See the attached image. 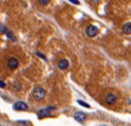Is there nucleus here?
<instances>
[{
    "label": "nucleus",
    "instance_id": "obj_8",
    "mask_svg": "<svg viewBox=\"0 0 131 126\" xmlns=\"http://www.w3.org/2000/svg\"><path fill=\"white\" fill-rule=\"evenodd\" d=\"M58 66H59V69H61V70H66V69L68 67L69 62H68V61H67V60L61 59L60 61H59V63H58Z\"/></svg>",
    "mask_w": 131,
    "mask_h": 126
},
{
    "label": "nucleus",
    "instance_id": "obj_4",
    "mask_svg": "<svg viewBox=\"0 0 131 126\" xmlns=\"http://www.w3.org/2000/svg\"><path fill=\"white\" fill-rule=\"evenodd\" d=\"M13 109L17 110V111H26V110L28 109V105H27L25 102L18 101L14 104V106H13Z\"/></svg>",
    "mask_w": 131,
    "mask_h": 126
},
{
    "label": "nucleus",
    "instance_id": "obj_16",
    "mask_svg": "<svg viewBox=\"0 0 131 126\" xmlns=\"http://www.w3.org/2000/svg\"><path fill=\"white\" fill-rule=\"evenodd\" d=\"M0 126H1V124H0Z\"/></svg>",
    "mask_w": 131,
    "mask_h": 126
},
{
    "label": "nucleus",
    "instance_id": "obj_14",
    "mask_svg": "<svg viewBox=\"0 0 131 126\" xmlns=\"http://www.w3.org/2000/svg\"><path fill=\"white\" fill-rule=\"evenodd\" d=\"M69 2H71L72 4H74V5H80V1L79 0H69Z\"/></svg>",
    "mask_w": 131,
    "mask_h": 126
},
{
    "label": "nucleus",
    "instance_id": "obj_9",
    "mask_svg": "<svg viewBox=\"0 0 131 126\" xmlns=\"http://www.w3.org/2000/svg\"><path fill=\"white\" fill-rule=\"evenodd\" d=\"M122 31L124 34H126V35H130V33H131V23L129 22V21L127 22V23H125V24L123 25Z\"/></svg>",
    "mask_w": 131,
    "mask_h": 126
},
{
    "label": "nucleus",
    "instance_id": "obj_11",
    "mask_svg": "<svg viewBox=\"0 0 131 126\" xmlns=\"http://www.w3.org/2000/svg\"><path fill=\"white\" fill-rule=\"evenodd\" d=\"M17 126H28V122H25V121H19L17 122Z\"/></svg>",
    "mask_w": 131,
    "mask_h": 126
},
{
    "label": "nucleus",
    "instance_id": "obj_2",
    "mask_svg": "<svg viewBox=\"0 0 131 126\" xmlns=\"http://www.w3.org/2000/svg\"><path fill=\"white\" fill-rule=\"evenodd\" d=\"M97 33H98V28L96 26H94V25H89L87 28H86V34L90 37L96 36Z\"/></svg>",
    "mask_w": 131,
    "mask_h": 126
},
{
    "label": "nucleus",
    "instance_id": "obj_15",
    "mask_svg": "<svg viewBox=\"0 0 131 126\" xmlns=\"http://www.w3.org/2000/svg\"><path fill=\"white\" fill-rule=\"evenodd\" d=\"M5 86V82H3V81H0V88H4Z\"/></svg>",
    "mask_w": 131,
    "mask_h": 126
},
{
    "label": "nucleus",
    "instance_id": "obj_13",
    "mask_svg": "<svg viewBox=\"0 0 131 126\" xmlns=\"http://www.w3.org/2000/svg\"><path fill=\"white\" fill-rule=\"evenodd\" d=\"M6 36H8L9 38H11L13 41H15V37L13 36V33H12V32H9L8 30H7V31H6Z\"/></svg>",
    "mask_w": 131,
    "mask_h": 126
},
{
    "label": "nucleus",
    "instance_id": "obj_5",
    "mask_svg": "<svg viewBox=\"0 0 131 126\" xmlns=\"http://www.w3.org/2000/svg\"><path fill=\"white\" fill-rule=\"evenodd\" d=\"M86 117H87L86 115L82 111H77L76 113L74 115V118L76 120L77 122H79V123H82V122H84L86 120Z\"/></svg>",
    "mask_w": 131,
    "mask_h": 126
},
{
    "label": "nucleus",
    "instance_id": "obj_7",
    "mask_svg": "<svg viewBox=\"0 0 131 126\" xmlns=\"http://www.w3.org/2000/svg\"><path fill=\"white\" fill-rule=\"evenodd\" d=\"M19 66V61L16 59V58H10L8 61V67H10L11 69H17Z\"/></svg>",
    "mask_w": 131,
    "mask_h": 126
},
{
    "label": "nucleus",
    "instance_id": "obj_1",
    "mask_svg": "<svg viewBox=\"0 0 131 126\" xmlns=\"http://www.w3.org/2000/svg\"><path fill=\"white\" fill-rule=\"evenodd\" d=\"M45 94H46L45 91L42 87H36L34 90V92H33V97H34L35 100H38V101L43 100L44 97H45Z\"/></svg>",
    "mask_w": 131,
    "mask_h": 126
},
{
    "label": "nucleus",
    "instance_id": "obj_3",
    "mask_svg": "<svg viewBox=\"0 0 131 126\" xmlns=\"http://www.w3.org/2000/svg\"><path fill=\"white\" fill-rule=\"evenodd\" d=\"M52 109H55L54 106H51V108H44V109H41L37 114L38 118H43V117H46V116H49L51 115V111Z\"/></svg>",
    "mask_w": 131,
    "mask_h": 126
},
{
    "label": "nucleus",
    "instance_id": "obj_6",
    "mask_svg": "<svg viewBox=\"0 0 131 126\" xmlns=\"http://www.w3.org/2000/svg\"><path fill=\"white\" fill-rule=\"evenodd\" d=\"M105 101L106 102L108 105H113V104H114L115 101H116V96L113 95V93H108L105 96Z\"/></svg>",
    "mask_w": 131,
    "mask_h": 126
},
{
    "label": "nucleus",
    "instance_id": "obj_10",
    "mask_svg": "<svg viewBox=\"0 0 131 126\" xmlns=\"http://www.w3.org/2000/svg\"><path fill=\"white\" fill-rule=\"evenodd\" d=\"M77 102H78V103L80 104V105H82V106H85V108H90V106L89 105L88 103H86V102L82 101V100H77Z\"/></svg>",
    "mask_w": 131,
    "mask_h": 126
},
{
    "label": "nucleus",
    "instance_id": "obj_12",
    "mask_svg": "<svg viewBox=\"0 0 131 126\" xmlns=\"http://www.w3.org/2000/svg\"><path fill=\"white\" fill-rule=\"evenodd\" d=\"M38 2H39V4L41 5H46L49 4L50 0H38Z\"/></svg>",
    "mask_w": 131,
    "mask_h": 126
}]
</instances>
